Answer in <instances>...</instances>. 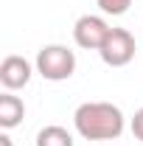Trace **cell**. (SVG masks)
<instances>
[{"label":"cell","mask_w":143,"mask_h":146,"mask_svg":"<svg viewBox=\"0 0 143 146\" xmlns=\"http://www.w3.org/2000/svg\"><path fill=\"white\" fill-rule=\"evenodd\" d=\"M101 146H107V143H101Z\"/></svg>","instance_id":"obj_11"},{"label":"cell","mask_w":143,"mask_h":146,"mask_svg":"<svg viewBox=\"0 0 143 146\" xmlns=\"http://www.w3.org/2000/svg\"><path fill=\"white\" fill-rule=\"evenodd\" d=\"M0 146H11V138L9 135H0Z\"/></svg>","instance_id":"obj_10"},{"label":"cell","mask_w":143,"mask_h":146,"mask_svg":"<svg viewBox=\"0 0 143 146\" xmlns=\"http://www.w3.org/2000/svg\"><path fill=\"white\" fill-rule=\"evenodd\" d=\"M34 68L48 82H65L76 70V54H73L68 45H45L36 54Z\"/></svg>","instance_id":"obj_2"},{"label":"cell","mask_w":143,"mask_h":146,"mask_svg":"<svg viewBox=\"0 0 143 146\" xmlns=\"http://www.w3.org/2000/svg\"><path fill=\"white\" fill-rule=\"evenodd\" d=\"M135 51H138L135 36L129 34L126 28H109V34L104 39L98 56H101V62L109 65V68H126L135 59Z\"/></svg>","instance_id":"obj_3"},{"label":"cell","mask_w":143,"mask_h":146,"mask_svg":"<svg viewBox=\"0 0 143 146\" xmlns=\"http://www.w3.org/2000/svg\"><path fill=\"white\" fill-rule=\"evenodd\" d=\"M73 127L84 141H115L124 135L126 118L109 101H84L73 112Z\"/></svg>","instance_id":"obj_1"},{"label":"cell","mask_w":143,"mask_h":146,"mask_svg":"<svg viewBox=\"0 0 143 146\" xmlns=\"http://www.w3.org/2000/svg\"><path fill=\"white\" fill-rule=\"evenodd\" d=\"M31 73H34V68H31V62L25 59V56H6L3 62H0V84L6 87V90H23L28 82H31Z\"/></svg>","instance_id":"obj_5"},{"label":"cell","mask_w":143,"mask_h":146,"mask_svg":"<svg viewBox=\"0 0 143 146\" xmlns=\"http://www.w3.org/2000/svg\"><path fill=\"white\" fill-rule=\"evenodd\" d=\"M98 3V9L104 11V14H112V17H121L129 11V6H132V0H95Z\"/></svg>","instance_id":"obj_8"},{"label":"cell","mask_w":143,"mask_h":146,"mask_svg":"<svg viewBox=\"0 0 143 146\" xmlns=\"http://www.w3.org/2000/svg\"><path fill=\"white\" fill-rule=\"evenodd\" d=\"M25 118V104H23V98L14 96L11 90H6L0 96V127L3 129H14Z\"/></svg>","instance_id":"obj_6"},{"label":"cell","mask_w":143,"mask_h":146,"mask_svg":"<svg viewBox=\"0 0 143 146\" xmlns=\"http://www.w3.org/2000/svg\"><path fill=\"white\" fill-rule=\"evenodd\" d=\"M107 34H109V25H107V20L98 17V14H84L73 25V39L84 51H101Z\"/></svg>","instance_id":"obj_4"},{"label":"cell","mask_w":143,"mask_h":146,"mask_svg":"<svg viewBox=\"0 0 143 146\" xmlns=\"http://www.w3.org/2000/svg\"><path fill=\"white\" fill-rule=\"evenodd\" d=\"M36 146H73V135L65 127H42L36 132Z\"/></svg>","instance_id":"obj_7"},{"label":"cell","mask_w":143,"mask_h":146,"mask_svg":"<svg viewBox=\"0 0 143 146\" xmlns=\"http://www.w3.org/2000/svg\"><path fill=\"white\" fill-rule=\"evenodd\" d=\"M132 135H135L138 141H143V107L132 115Z\"/></svg>","instance_id":"obj_9"}]
</instances>
